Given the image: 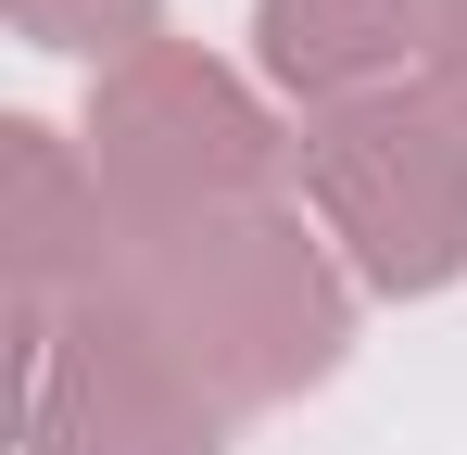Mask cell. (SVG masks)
Here are the masks:
<instances>
[{"instance_id": "obj_1", "label": "cell", "mask_w": 467, "mask_h": 455, "mask_svg": "<svg viewBox=\"0 0 467 455\" xmlns=\"http://www.w3.org/2000/svg\"><path fill=\"white\" fill-rule=\"evenodd\" d=\"M101 291L228 418L316 392L341 367V342H354V291H341V266L304 240V216L278 190L265 203H215V216H164V228H114Z\"/></svg>"}, {"instance_id": "obj_2", "label": "cell", "mask_w": 467, "mask_h": 455, "mask_svg": "<svg viewBox=\"0 0 467 455\" xmlns=\"http://www.w3.org/2000/svg\"><path fill=\"white\" fill-rule=\"evenodd\" d=\"M291 164H304V203L328 216V240L354 253L367 291L417 303L467 279V114L430 76L316 114Z\"/></svg>"}, {"instance_id": "obj_3", "label": "cell", "mask_w": 467, "mask_h": 455, "mask_svg": "<svg viewBox=\"0 0 467 455\" xmlns=\"http://www.w3.org/2000/svg\"><path fill=\"white\" fill-rule=\"evenodd\" d=\"M278 164H291L278 114H265L215 51H190V38H152L140 64H114L101 89H88V177H101L114 228L265 203Z\"/></svg>"}, {"instance_id": "obj_4", "label": "cell", "mask_w": 467, "mask_h": 455, "mask_svg": "<svg viewBox=\"0 0 467 455\" xmlns=\"http://www.w3.org/2000/svg\"><path fill=\"white\" fill-rule=\"evenodd\" d=\"M13 379H26V455H215L228 430V405L114 291H88L38 354H13Z\"/></svg>"}, {"instance_id": "obj_5", "label": "cell", "mask_w": 467, "mask_h": 455, "mask_svg": "<svg viewBox=\"0 0 467 455\" xmlns=\"http://www.w3.org/2000/svg\"><path fill=\"white\" fill-rule=\"evenodd\" d=\"M0 279H13V354H38L88 291H101V266H114V203H101V177H77V152L51 140L38 114H13L0 127Z\"/></svg>"}, {"instance_id": "obj_6", "label": "cell", "mask_w": 467, "mask_h": 455, "mask_svg": "<svg viewBox=\"0 0 467 455\" xmlns=\"http://www.w3.org/2000/svg\"><path fill=\"white\" fill-rule=\"evenodd\" d=\"M430 26L442 0H253V51L265 76L341 114V101H379V89H417L404 64H430Z\"/></svg>"}, {"instance_id": "obj_7", "label": "cell", "mask_w": 467, "mask_h": 455, "mask_svg": "<svg viewBox=\"0 0 467 455\" xmlns=\"http://www.w3.org/2000/svg\"><path fill=\"white\" fill-rule=\"evenodd\" d=\"M0 13H13L26 51H88L101 76L140 64V51L164 38V0H0Z\"/></svg>"}, {"instance_id": "obj_8", "label": "cell", "mask_w": 467, "mask_h": 455, "mask_svg": "<svg viewBox=\"0 0 467 455\" xmlns=\"http://www.w3.org/2000/svg\"><path fill=\"white\" fill-rule=\"evenodd\" d=\"M430 89L467 114V0H442V26H430Z\"/></svg>"}]
</instances>
